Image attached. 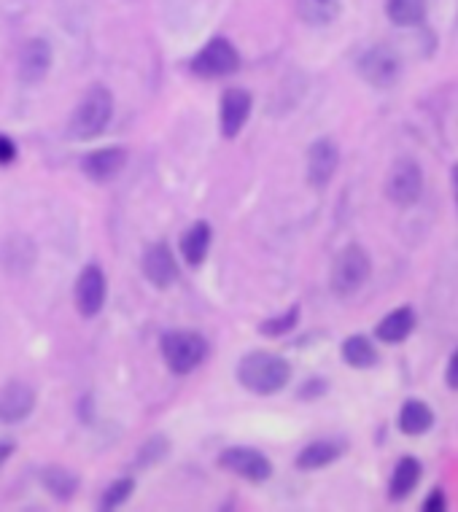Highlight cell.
Returning <instances> with one entry per match:
<instances>
[{"label":"cell","instance_id":"obj_24","mask_svg":"<svg viewBox=\"0 0 458 512\" xmlns=\"http://www.w3.org/2000/svg\"><path fill=\"white\" fill-rule=\"evenodd\" d=\"M41 483L54 499H60V502H68L76 491H79V477L73 475L71 469L65 467H46L41 472Z\"/></svg>","mask_w":458,"mask_h":512},{"label":"cell","instance_id":"obj_22","mask_svg":"<svg viewBox=\"0 0 458 512\" xmlns=\"http://www.w3.org/2000/svg\"><path fill=\"white\" fill-rule=\"evenodd\" d=\"M340 9H343V0H297L300 19L310 27L332 25L340 17Z\"/></svg>","mask_w":458,"mask_h":512},{"label":"cell","instance_id":"obj_2","mask_svg":"<svg viewBox=\"0 0 458 512\" xmlns=\"http://www.w3.org/2000/svg\"><path fill=\"white\" fill-rule=\"evenodd\" d=\"M114 116V98L106 87L87 89V95L81 98V103L73 111L71 122H68V135L73 141H89L97 135L106 133V127L111 124Z\"/></svg>","mask_w":458,"mask_h":512},{"label":"cell","instance_id":"obj_12","mask_svg":"<svg viewBox=\"0 0 458 512\" xmlns=\"http://www.w3.org/2000/svg\"><path fill=\"white\" fill-rule=\"evenodd\" d=\"M38 259L36 243L27 238V235H9V238L0 240V270H6L11 275H25L33 270Z\"/></svg>","mask_w":458,"mask_h":512},{"label":"cell","instance_id":"obj_30","mask_svg":"<svg viewBox=\"0 0 458 512\" xmlns=\"http://www.w3.org/2000/svg\"><path fill=\"white\" fill-rule=\"evenodd\" d=\"M17 159V143L9 135H0V165H11Z\"/></svg>","mask_w":458,"mask_h":512},{"label":"cell","instance_id":"obj_34","mask_svg":"<svg viewBox=\"0 0 458 512\" xmlns=\"http://www.w3.org/2000/svg\"><path fill=\"white\" fill-rule=\"evenodd\" d=\"M450 178H453V197H456V208H458V165H453Z\"/></svg>","mask_w":458,"mask_h":512},{"label":"cell","instance_id":"obj_15","mask_svg":"<svg viewBox=\"0 0 458 512\" xmlns=\"http://www.w3.org/2000/svg\"><path fill=\"white\" fill-rule=\"evenodd\" d=\"M52 68V46L44 38L27 41L22 54H19V81L22 84H38L46 79Z\"/></svg>","mask_w":458,"mask_h":512},{"label":"cell","instance_id":"obj_32","mask_svg":"<svg viewBox=\"0 0 458 512\" xmlns=\"http://www.w3.org/2000/svg\"><path fill=\"white\" fill-rule=\"evenodd\" d=\"M324 391H326L324 380H310L308 386H302V389H300V397L302 399H313V397H321Z\"/></svg>","mask_w":458,"mask_h":512},{"label":"cell","instance_id":"obj_9","mask_svg":"<svg viewBox=\"0 0 458 512\" xmlns=\"http://www.w3.org/2000/svg\"><path fill=\"white\" fill-rule=\"evenodd\" d=\"M219 464L229 469L232 475H240L251 480V483H265L273 475V464L265 453L254 451V448H229L221 453Z\"/></svg>","mask_w":458,"mask_h":512},{"label":"cell","instance_id":"obj_10","mask_svg":"<svg viewBox=\"0 0 458 512\" xmlns=\"http://www.w3.org/2000/svg\"><path fill=\"white\" fill-rule=\"evenodd\" d=\"M36 407V391L30 383L9 380L0 386V424H22Z\"/></svg>","mask_w":458,"mask_h":512},{"label":"cell","instance_id":"obj_7","mask_svg":"<svg viewBox=\"0 0 458 512\" xmlns=\"http://www.w3.org/2000/svg\"><path fill=\"white\" fill-rule=\"evenodd\" d=\"M423 192V170L410 157L397 159L386 176V197L394 205H415Z\"/></svg>","mask_w":458,"mask_h":512},{"label":"cell","instance_id":"obj_13","mask_svg":"<svg viewBox=\"0 0 458 512\" xmlns=\"http://www.w3.org/2000/svg\"><path fill=\"white\" fill-rule=\"evenodd\" d=\"M143 275L146 281L154 283L157 289H168L173 286L178 278V267H176V256L168 248V243H154L143 251Z\"/></svg>","mask_w":458,"mask_h":512},{"label":"cell","instance_id":"obj_8","mask_svg":"<svg viewBox=\"0 0 458 512\" xmlns=\"http://www.w3.org/2000/svg\"><path fill=\"white\" fill-rule=\"evenodd\" d=\"M108 281L106 273L97 265H87L81 270L79 281H76V308L84 318H95L103 305H106Z\"/></svg>","mask_w":458,"mask_h":512},{"label":"cell","instance_id":"obj_25","mask_svg":"<svg viewBox=\"0 0 458 512\" xmlns=\"http://www.w3.org/2000/svg\"><path fill=\"white\" fill-rule=\"evenodd\" d=\"M386 14L397 27L421 25L426 17V0H386Z\"/></svg>","mask_w":458,"mask_h":512},{"label":"cell","instance_id":"obj_26","mask_svg":"<svg viewBox=\"0 0 458 512\" xmlns=\"http://www.w3.org/2000/svg\"><path fill=\"white\" fill-rule=\"evenodd\" d=\"M297 324H300V305H291L281 316L267 318L265 324H259V332L267 337H281L289 335L291 329H297Z\"/></svg>","mask_w":458,"mask_h":512},{"label":"cell","instance_id":"obj_6","mask_svg":"<svg viewBox=\"0 0 458 512\" xmlns=\"http://www.w3.org/2000/svg\"><path fill=\"white\" fill-rule=\"evenodd\" d=\"M240 68V54L227 38H213L192 60V73L200 79H227Z\"/></svg>","mask_w":458,"mask_h":512},{"label":"cell","instance_id":"obj_11","mask_svg":"<svg viewBox=\"0 0 458 512\" xmlns=\"http://www.w3.org/2000/svg\"><path fill=\"white\" fill-rule=\"evenodd\" d=\"M340 165V149L329 138H318L308 149V184L313 189H324L335 178Z\"/></svg>","mask_w":458,"mask_h":512},{"label":"cell","instance_id":"obj_18","mask_svg":"<svg viewBox=\"0 0 458 512\" xmlns=\"http://www.w3.org/2000/svg\"><path fill=\"white\" fill-rule=\"evenodd\" d=\"M421 472V461L415 459V456H402V459L397 461L394 472H391V480H388V499H391V502H402V499H407V496L418 488Z\"/></svg>","mask_w":458,"mask_h":512},{"label":"cell","instance_id":"obj_21","mask_svg":"<svg viewBox=\"0 0 458 512\" xmlns=\"http://www.w3.org/2000/svg\"><path fill=\"white\" fill-rule=\"evenodd\" d=\"M211 240L213 232L208 221H197V224H192V227L184 232V238H181V254H184L186 265H203L205 256H208V248H211Z\"/></svg>","mask_w":458,"mask_h":512},{"label":"cell","instance_id":"obj_28","mask_svg":"<svg viewBox=\"0 0 458 512\" xmlns=\"http://www.w3.org/2000/svg\"><path fill=\"white\" fill-rule=\"evenodd\" d=\"M170 445L165 437H151L149 442H146V448L141 451V467H149V464H157V461H162L165 456H168Z\"/></svg>","mask_w":458,"mask_h":512},{"label":"cell","instance_id":"obj_31","mask_svg":"<svg viewBox=\"0 0 458 512\" xmlns=\"http://www.w3.org/2000/svg\"><path fill=\"white\" fill-rule=\"evenodd\" d=\"M445 380H448V386L453 391H458V348L453 351L448 362V370H445Z\"/></svg>","mask_w":458,"mask_h":512},{"label":"cell","instance_id":"obj_19","mask_svg":"<svg viewBox=\"0 0 458 512\" xmlns=\"http://www.w3.org/2000/svg\"><path fill=\"white\" fill-rule=\"evenodd\" d=\"M415 329V310L410 305H402V308L391 310L378 327H375V335H378L380 343L397 345L405 343L407 337L413 335Z\"/></svg>","mask_w":458,"mask_h":512},{"label":"cell","instance_id":"obj_4","mask_svg":"<svg viewBox=\"0 0 458 512\" xmlns=\"http://www.w3.org/2000/svg\"><path fill=\"white\" fill-rule=\"evenodd\" d=\"M208 356V343L197 332H168L162 337V359L176 375H189Z\"/></svg>","mask_w":458,"mask_h":512},{"label":"cell","instance_id":"obj_20","mask_svg":"<svg viewBox=\"0 0 458 512\" xmlns=\"http://www.w3.org/2000/svg\"><path fill=\"white\" fill-rule=\"evenodd\" d=\"M399 432L407 437H421L434 426V410L421 399H407L405 405L399 407Z\"/></svg>","mask_w":458,"mask_h":512},{"label":"cell","instance_id":"obj_23","mask_svg":"<svg viewBox=\"0 0 458 512\" xmlns=\"http://www.w3.org/2000/svg\"><path fill=\"white\" fill-rule=\"evenodd\" d=\"M343 362L353 367V370H370V367L380 362V356L370 337L351 335L343 343Z\"/></svg>","mask_w":458,"mask_h":512},{"label":"cell","instance_id":"obj_16","mask_svg":"<svg viewBox=\"0 0 458 512\" xmlns=\"http://www.w3.org/2000/svg\"><path fill=\"white\" fill-rule=\"evenodd\" d=\"M124 162H127V151L122 146H108V149L89 151L87 157L81 159V170H84V176L97 181V184H106L114 176H119Z\"/></svg>","mask_w":458,"mask_h":512},{"label":"cell","instance_id":"obj_17","mask_svg":"<svg viewBox=\"0 0 458 512\" xmlns=\"http://www.w3.org/2000/svg\"><path fill=\"white\" fill-rule=\"evenodd\" d=\"M348 451V445L343 440H335V437H326V440H313L310 445H305L297 456V469L302 472H313V469H324L329 464L343 459V453Z\"/></svg>","mask_w":458,"mask_h":512},{"label":"cell","instance_id":"obj_27","mask_svg":"<svg viewBox=\"0 0 458 512\" xmlns=\"http://www.w3.org/2000/svg\"><path fill=\"white\" fill-rule=\"evenodd\" d=\"M135 491V480L133 477H119L114 480L111 486L103 491V499H100V510H116V507H122Z\"/></svg>","mask_w":458,"mask_h":512},{"label":"cell","instance_id":"obj_29","mask_svg":"<svg viewBox=\"0 0 458 512\" xmlns=\"http://www.w3.org/2000/svg\"><path fill=\"white\" fill-rule=\"evenodd\" d=\"M421 510L423 512H445L448 510V496H445V491H442V488H432V491H429V496L423 499Z\"/></svg>","mask_w":458,"mask_h":512},{"label":"cell","instance_id":"obj_1","mask_svg":"<svg viewBox=\"0 0 458 512\" xmlns=\"http://www.w3.org/2000/svg\"><path fill=\"white\" fill-rule=\"evenodd\" d=\"M238 380L243 389L270 397V394L286 389V383L291 380V364L283 356L254 351L240 359Z\"/></svg>","mask_w":458,"mask_h":512},{"label":"cell","instance_id":"obj_5","mask_svg":"<svg viewBox=\"0 0 458 512\" xmlns=\"http://www.w3.org/2000/svg\"><path fill=\"white\" fill-rule=\"evenodd\" d=\"M356 68H359V76L375 89L397 87L399 79H402V57L397 54V49L386 44L370 46L359 57Z\"/></svg>","mask_w":458,"mask_h":512},{"label":"cell","instance_id":"obj_33","mask_svg":"<svg viewBox=\"0 0 458 512\" xmlns=\"http://www.w3.org/2000/svg\"><path fill=\"white\" fill-rule=\"evenodd\" d=\"M11 453H14V445L11 442H0V464H6Z\"/></svg>","mask_w":458,"mask_h":512},{"label":"cell","instance_id":"obj_14","mask_svg":"<svg viewBox=\"0 0 458 512\" xmlns=\"http://www.w3.org/2000/svg\"><path fill=\"white\" fill-rule=\"evenodd\" d=\"M251 106L254 100L248 95L246 89H227L224 98H221V135L224 138H238L240 130L246 127L248 116H251Z\"/></svg>","mask_w":458,"mask_h":512},{"label":"cell","instance_id":"obj_3","mask_svg":"<svg viewBox=\"0 0 458 512\" xmlns=\"http://www.w3.org/2000/svg\"><path fill=\"white\" fill-rule=\"evenodd\" d=\"M372 275V259L370 254L364 251L359 243H351L345 246L340 254H337L335 265H332V292L337 297H351L362 289L364 283L370 281Z\"/></svg>","mask_w":458,"mask_h":512}]
</instances>
